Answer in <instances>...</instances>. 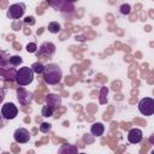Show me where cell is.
Returning a JSON list of instances; mask_svg holds the SVG:
<instances>
[{"label":"cell","instance_id":"cell-16","mask_svg":"<svg viewBox=\"0 0 154 154\" xmlns=\"http://www.w3.org/2000/svg\"><path fill=\"white\" fill-rule=\"evenodd\" d=\"M60 30H61V26L58 22H51L48 24V31L51 34H58V32H60Z\"/></svg>","mask_w":154,"mask_h":154},{"label":"cell","instance_id":"cell-22","mask_svg":"<svg viewBox=\"0 0 154 154\" xmlns=\"http://www.w3.org/2000/svg\"><path fill=\"white\" fill-rule=\"evenodd\" d=\"M119 12H120L122 14L126 16V14H129V13L131 12V6H130L129 4H123V5L120 6V8H119Z\"/></svg>","mask_w":154,"mask_h":154},{"label":"cell","instance_id":"cell-9","mask_svg":"<svg viewBox=\"0 0 154 154\" xmlns=\"http://www.w3.org/2000/svg\"><path fill=\"white\" fill-rule=\"evenodd\" d=\"M13 138L17 143H26L30 140V132L25 128H18L13 134Z\"/></svg>","mask_w":154,"mask_h":154},{"label":"cell","instance_id":"cell-5","mask_svg":"<svg viewBox=\"0 0 154 154\" xmlns=\"http://www.w3.org/2000/svg\"><path fill=\"white\" fill-rule=\"evenodd\" d=\"M138 111L143 116H153L154 113V100L152 97H143L138 102Z\"/></svg>","mask_w":154,"mask_h":154},{"label":"cell","instance_id":"cell-13","mask_svg":"<svg viewBox=\"0 0 154 154\" xmlns=\"http://www.w3.org/2000/svg\"><path fill=\"white\" fill-rule=\"evenodd\" d=\"M58 154H78V148L75 144H61L58 149Z\"/></svg>","mask_w":154,"mask_h":154},{"label":"cell","instance_id":"cell-20","mask_svg":"<svg viewBox=\"0 0 154 154\" xmlns=\"http://www.w3.org/2000/svg\"><path fill=\"white\" fill-rule=\"evenodd\" d=\"M53 113H54V111L49 107V106H47V105H45L43 107H42V111H41V114L43 116V117H46V118H49V117H52L53 116Z\"/></svg>","mask_w":154,"mask_h":154},{"label":"cell","instance_id":"cell-24","mask_svg":"<svg viewBox=\"0 0 154 154\" xmlns=\"http://www.w3.org/2000/svg\"><path fill=\"white\" fill-rule=\"evenodd\" d=\"M24 23L25 24H30V25H34L35 24V19H34V17H26L25 19H24Z\"/></svg>","mask_w":154,"mask_h":154},{"label":"cell","instance_id":"cell-1","mask_svg":"<svg viewBox=\"0 0 154 154\" xmlns=\"http://www.w3.org/2000/svg\"><path fill=\"white\" fill-rule=\"evenodd\" d=\"M63 78V71L58 64H48L43 70V79L47 84H58Z\"/></svg>","mask_w":154,"mask_h":154},{"label":"cell","instance_id":"cell-23","mask_svg":"<svg viewBox=\"0 0 154 154\" xmlns=\"http://www.w3.org/2000/svg\"><path fill=\"white\" fill-rule=\"evenodd\" d=\"M26 51H28V53H36V51H37V45H36L35 42L28 43V45H26Z\"/></svg>","mask_w":154,"mask_h":154},{"label":"cell","instance_id":"cell-7","mask_svg":"<svg viewBox=\"0 0 154 154\" xmlns=\"http://www.w3.org/2000/svg\"><path fill=\"white\" fill-rule=\"evenodd\" d=\"M17 100L19 101V103L22 106L30 105L34 100V94L31 91L25 90L24 88H18L17 89Z\"/></svg>","mask_w":154,"mask_h":154},{"label":"cell","instance_id":"cell-8","mask_svg":"<svg viewBox=\"0 0 154 154\" xmlns=\"http://www.w3.org/2000/svg\"><path fill=\"white\" fill-rule=\"evenodd\" d=\"M48 4L63 13H71L75 10L73 2L71 1H49Z\"/></svg>","mask_w":154,"mask_h":154},{"label":"cell","instance_id":"cell-19","mask_svg":"<svg viewBox=\"0 0 154 154\" xmlns=\"http://www.w3.org/2000/svg\"><path fill=\"white\" fill-rule=\"evenodd\" d=\"M107 94H108V88L107 87H102L100 90V103L103 105L107 102Z\"/></svg>","mask_w":154,"mask_h":154},{"label":"cell","instance_id":"cell-18","mask_svg":"<svg viewBox=\"0 0 154 154\" xmlns=\"http://www.w3.org/2000/svg\"><path fill=\"white\" fill-rule=\"evenodd\" d=\"M22 63H23V59H22V57H19V55H12V57L10 58V65L13 66V67L19 66Z\"/></svg>","mask_w":154,"mask_h":154},{"label":"cell","instance_id":"cell-15","mask_svg":"<svg viewBox=\"0 0 154 154\" xmlns=\"http://www.w3.org/2000/svg\"><path fill=\"white\" fill-rule=\"evenodd\" d=\"M10 54L6 51H0V67L10 66Z\"/></svg>","mask_w":154,"mask_h":154},{"label":"cell","instance_id":"cell-21","mask_svg":"<svg viewBox=\"0 0 154 154\" xmlns=\"http://www.w3.org/2000/svg\"><path fill=\"white\" fill-rule=\"evenodd\" d=\"M40 131L41 132H43V134H47V132H49L51 130H52V124H49V123H41V125H40Z\"/></svg>","mask_w":154,"mask_h":154},{"label":"cell","instance_id":"cell-11","mask_svg":"<svg viewBox=\"0 0 154 154\" xmlns=\"http://www.w3.org/2000/svg\"><path fill=\"white\" fill-rule=\"evenodd\" d=\"M46 105L49 106L55 112L61 106V97L57 94H48L46 96Z\"/></svg>","mask_w":154,"mask_h":154},{"label":"cell","instance_id":"cell-3","mask_svg":"<svg viewBox=\"0 0 154 154\" xmlns=\"http://www.w3.org/2000/svg\"><path fill=\"white\" fill-rule=\"evenodd\" d=\"M54 53H55V45L49 41L42 42L40 45V47H37V51H36L37 58H43V59L52 58Z\"/></svg>","mask_w":154,"mask_h":154},{"label":"cell","instance_id":"cell-29","mask_svg":"<svg viewBox=\"0 0 154 154\" xmlns=\"http://www.w3.org/2000/svg\"><path fill=\"white\" fill-rule=\"evenodd\" d=\"M4 154H8V153H4Z\"/></svg>","mask_w":154,"mask_h":154},{"label":"cell","instance_id":"cell-25","mask_svg":"<svg viewBox=\"0 0 154 154\" xmlns=\"http://www.w3.org/2000/svg\"><path fill=\"white\" fill-rule=\"evenodd\" d=\"M4 99H5V89L0 88V102H2Z\"/></svg>","mask_w":154,"mask_h":154},{"label":"cell","instance_id":"cell-26","mask_svg":"<svg viewBox=\"0 0 154 154\" xmlns=\"http://www.w3.org/2000/svg\"><path fill=\"white\" fill-rule=\"evenodd\" d=\"M5 126V123H4V118L0 116V129H2Z\"/></svg>","mask_w":154,"mask_h":154},{"label":"cell","instance_id":"cell-4","mask_svg":"<svg viewBox=\"0 0 154 154\" xmlns=\"http://www.w3.org/2000/svg\"><path fill=\"white\" fill-rule=\"evenodd\" d=\"M25 12V4L24 2H18V4H12L6 12L7 18L13 19V20H18L19 18H22L24 16Z\"/></svg>","mask_w":154,"mask_h":154},{"label":"cell","instance_id":"cell-12","mask_svg":"<svg viewBox=\"0 0 154 154\" xmlns=\"http://www.w3.org/2000/svg\"><path fill=\"white\" fill-rule=\"evenodd\" d=\"M143 138V134H142V130L141 129H137V128H134V129H130L129 132H128V141L132 144H136V143H140Z\"/></svg>","mask_w":154,"mask_h":154},{"label":"cell","instance_id":"cell-2","mask_svg":"<svg viewBox=\"0 0 154 154\" xmlns=\"http://www.w3.org/2000/svg\"><path fill=\"white\" fill-rule=\"evenodd\" d=\"M34 81V72L31 70V67L29 66H23L19 67L17 70V75H16V82L18 85L24 87L30 84Z\"/></svg>","mask_w":154,"mask_h":154},{"label":"cell","instance_id":"cell-28","mask_svg":"<svg viewBox=\"0 0 154 154\" xmlns=\"http://www.w3.org/2000/svg\"><path fill=\"white\" fill-rule=\"evenodd\" d=\"M78 154H85V153H78Z\"/></svg>","mask_w":154,"mask_h":154},{"label":"cell","instance_id":"cell-6","mask_svg":"<svg viewBox=\"0 0 154 154\" xmlns=\"http://www.w3.org/2000/svg\"><path fill=\"white\" fill-rule=\"evenodd\" d=\"M18 114V108L14 103L12 102H6L1 107V117L6 120H12L17 117Z\"/></svg>","mask_w":154,"mask_h":154},{"label":"cell","instance_id":"cell-10","mask_svg":"<svg viewBox=\"0 0 154 154\" xmlns=\"http://www.w3.org/2000/svg\"><path fill=\"white\" fill-rule=\"evenodd\" d=\"M16 75H17V69L16 67H0V77L4 81H16Z\"/></svg>","mask_w":154,"mask_h":154},{"label":"cell","instance_id":"cell-27","mask_svg":"<svg viewBox=\"0 0 154 154\" xmlns=\"http://www.w3.org/2000/svg\"><path fill=\"white\" fill-rule=\"evenodd\" d=\"M150 154H154V150H153V152H152V153H150Z\"/></svg>","mask_w":154,"mask_h":154},{"label":"cell","instance_id":"cell-14","mask_svg":"<svg viewBox=\"0 0 154 154\" xmlns=\"http://www.w3.org/2000/svg\"><path fill=\"white\" fill-rule=\"evenodd\" d=\"M103 131H105V126L102 123H94L90 128V132L95 137H100L103 134Z\"/></svg>","mask_w":154,"mask_h":154},{"label":"cell","instance_id":"cell-17","mask_svg":"<svg viewBox=\"0 0 154 154\" xmlns=\"http://www.w3.org/2000/svg\"><path fill=\"white\" fill-rule=\"evenodd\" d=\"M31 70H32V72L34 73H43V70H45V65L42 64V63H40V61H36V63H34L32 65H31Z\"/></svg>","mask_w":154,"mask_h":154}]
</instances>
